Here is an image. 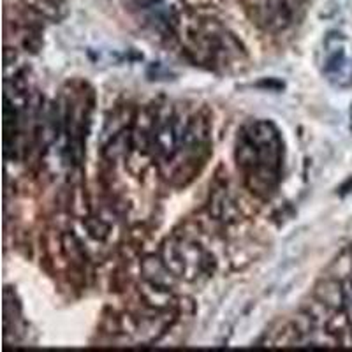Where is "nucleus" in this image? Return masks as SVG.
<instances>
[{
  "label": "nucleus",
  "mask_w": 352,
  "mask_h": 352,
  "mask_svg": "<svg viewBox=\"0 0 352 352\" xmlns=\"http://www.w3.org/2000/svg\"><path fill=\"white\" fill-rule=\"evenodd\" d=\"M188 52L194 53L201 64L217 65L232 64L234 58H240L241 48L231 34L213 27H203L196 36H190Z\"/></svg>",
  "instance_id": "2"
},
{
  "label": "nucleus",
  "mask_w": 352,
  "mask_h": 352,
  "mask_svg": "<svg viewBox=\"0 0 352 352\" xmlns=\"http://www.w3.org/2000/svg\"><path fill=\"white\" fill-rule=\"evenodd\" d=\"M238 168L254 192H272L280 180L282 141L270 122H256L241 129L236 146Z\"/></svg>",
  "instance_id": "1"
},
{
  "label": "nucleus",
  "mask_w": 352,
  "mask_h": 352,
  "mask_svg": "<svg viewBox=\"0 0 352 352\" xmlns=\"http://www.w3.org/2000/svg\"><path fill=\"white\" fill-rule=\"evenodd\" d=\"M342 43L344 37H340V34H331L326 39L324 74L331 83L338 87H345L352 81V64Z\"/></svg>",
  "instance_id": "5"
},
{
  "label": "nucleus",
  "mask_w": 352,
  "mask_h": 352,
  "mask_svg": "<svg viewBox=\"0 0 352 352\" xmlns=\"http://www.w3.org/2000/svg\"><path fill=\"white\" fill-rule=\"evenodd\" d=\"M187 129L188 124H184L178 116H168V118L157 122L152 136V150L159 162L169 164L180 155L185 136H187Z\"/></svg>",
  "instance_id": "4"
},
{
  "label": "nucleus",
  "mask_w": 352,
  "mask_h": 352,
  "mask_svg": "<svg viewBox=\"0 0 352 352\" xmlns=\"http://www.w3.org/2000/svg\"><path fill=\"white\" fill-rule=\"evenodd\" d=\"M162 263L173 276L196 280L208 272L210 257L203 248L187 238H171L162 248Z\"/></svg>",
  "instance_id": "3"
}]
</instances>
